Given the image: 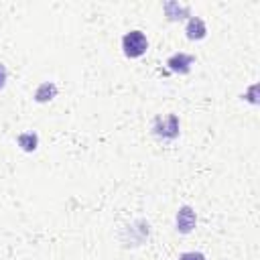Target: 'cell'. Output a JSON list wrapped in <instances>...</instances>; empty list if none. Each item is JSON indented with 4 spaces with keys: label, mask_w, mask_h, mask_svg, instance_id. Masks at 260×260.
<instances>
[{
    "label": "cell",
    "mask_w": 260,
    "mask_h": 260,
    "mask_svg": "<svg viewBox=\"0 0 260 260\" xmlns=\"http://www.w3.org/2000/svg\"><path fill=\"white\" fill-rule=\"evenodd\" d=\"M122 49L126 57H140L148 49V41L142 30H130L122 39Z\"/></svg>",
    "instance_id": "1"
},
{
    "label": "cell",
    "mask_w": 260,
    "mask_h": 260,
    "mask_svg": "<svg viewBox=\"0 0 260 260\" xmlns=\"http://www.w3.org/2000/svg\"><path fill=\"white\" fill-rule=\"evenodd\" d=\"M195 221H197L195 211H193L189 205H185V207L179 209V213H177V230H179V232H183V234L191 232V230L195 228Z\"/></svg>",
    "instance_id": "2"
},
{
    "label": "cell",
    "mask_w": 260,
    "mask_h": 260,
    "mask_svg": "<svg viewBox=\"0 0 260 260\" xmlns=\"http://www.w3.org/2000/svg\"><path fill=\"white\" fill-rule=\"evenodd\" d=\"M187 37L189 39H201V37H205V24H203V20L199 16H193L189 20V24H187Z\"/></svg>",
    "instance_id": "3"
},
{
    "label": "cell",
    "mask_w": 260,
    "mask_h": 260,
    "mask_svg": "<svg viewBox=\"0 0 260 260\" xmlns=\"http://www.w3.org/2000/svg\"><path fill=\"white\" fill-rule=\"evenodd\" d=\"M191 61H193V59H191L189 55L179 53V55H175V57L169 59V65H171L173 71H181V73H185V71H187V65H189Z\"/></svg>",
    "instance_id": "4"
},
{
    "label": "cell",
    "mask_w": 260,
    "mask_h": 260,
    "mask_svg": "<svg viewBox=\"0 0 260 260\" xmlns=\"http://www.w3.org/2000/svg\"><path fill=\"white\" fill-rule=\"evenodd\" d=\"M18 142L22 144V148H24V150H35L37 136H35V134H22V136H18Z\"/></svg>",
    "instance_id": "5"
},
{
    "label": "cell",
    "mask_w": 260,
    "mask_h": 260,
    "mask_svg": "<svg viewBox=\"0 0 260 260\" xmlns=\"http://www.w3.org/2000/svg\"><path fill=\"white\" fill-rule=\"evenodd\" d=\"M179 260H205V256L199 252H185V254H181Z\"/></svg>",
    "instance_id": "6"
},
{
    "label": "cell",
    "mask_w": 260,
    "mask_h": 260,
    "mask_svg": "<svg viewBox=\"0 0 260 260\" xmlns=\"http://www.w3.org/2000/svg\"><path fill=\"white\" fill-rule=\"evenodd\" d=\"M4 81H6V67L0 63V89L4 87Z\"/></svg>",
    "instance_id": "7"
}]
</instances>
